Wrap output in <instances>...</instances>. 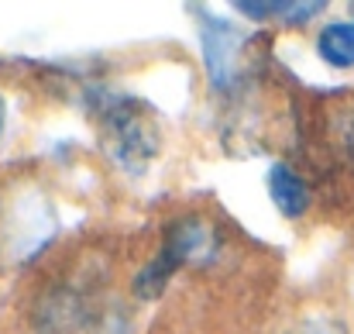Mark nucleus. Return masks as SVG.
<instances>
[{"mask_svg":"<svg viewBox=\"0 0 354 334\" xmlns=\"http://www.w3.org/2000/svg\"><path fill=\"white\" fill-rule=\"evenodd\" d=\"M268 197H272V204H275L286 218H299V214H306V207H310V190H306L303 176L292 173L286 162L272 166V173H268Z\"/></svg>","mask_w":354,"mask_h":334,"instance_id":"obj_5","label":"nucleus"},{"mask_svg":"<svg viewBox=\"0 0 354 334\" xmlns=\"http://www.w3.org/2000/svg\"><path fill=\"white\" fill-rule=\"evenodd\" d=\"M210 255H214V227L210 224L203 218L176 221L165 231V241H162L158 255L138 272V279H134L138 297H158L176 269H183L186 262H203Z\"/></svg>","mask_w":354,"mask_h":334,"instance_id":"obj_3","label":"nucleus"},{"mask_svg":"<svg viewBox=\"0 0 354 334\" xmlns=\"http://www.w3.org/2000/svg\"><path fill=\"white\" fill-rule=\"evenodd\" d=\"M317 52L334 69H354V21H334L320 31Z\"/></svg>","mask_w":354,"mask_h":334,"instance_id":"obj_6","label":"nucleus"},{"mask_svg":"<svg viewBox=\"0 0 354 334\" xmlns=\"http://www.w3.org/2000/svg\"><path fill=\"white\" fill-rule=\"evenodd\" d=\"M196 28H200V42H203V59H207V69H210V80L227 90L234 87V80L241 76V59H244V35L237 31L231 21L224 17H214L210 10L196 7Z\"/></svg>","mask_w":354,"mask_h":334,"instance_id":"obj_4","label":"nucleus"},{"mask_svg":"<svg viewBox=\"0 0 354 334\" xmlns=\"http://www.w3.org/2000/svg\"><path fill=\"white\" fill-rule=\"evenodd\" d=\"M100 124L107 134V152L127 173H145L158 155V128L145 107L131 97H104L100 100Z\"/></svg>","mask_w":354,"mask_h":334,"instance_id":"obj_1","label":"nucleus"},{"mask_svg":"<svg viewBox=\"0 0 354 334\" xmlns=\"http://www.w3.org/2000/svg\"><path fill=\"white\" fill-rule=\"evenodd\" d=\"M289 334H348L334 317H303Z\"/></svg>","mask_w":354,"mask_h":334,"instance_id":"obj_8","label":"nucleus"},{"mask_svg":"<svg viewBox=\"0 0 354 334\" xmlns=\"http://www.w3.org/2000/svg\"><path fill=\"white\" fill-rule=\"evenodd\" d=\"M38 334H134L118 300L97 290H62L41 314Z\"/></svg>","mask_w":354,"mask_h":334,"instance_id":"obj_2","label":"nucleus"},{"mask_svg":"<svg viewBox=\"0 0 354 334\" xmlns=\"http://www.w3.org/2000/svg\"><path fill=\"white\" fill-rule=\"evenodd\" d=\"M3 124H7V104H3V97H0V138H3Z\"/></svg>","mask_w":354,"mask_h":334,"instance_id":"obj_9","label":"nucleus"},{"mask_svg":"<svg viewBox=\"0 0 354 334\" xmlns=\"http://www.w3.org/2000/svg\"><path fill=\"white\" fill-rule=\"evenodd\" d=\"M241 14H248V17H254V21H310L313 14H320L324 10V3L320 0H313V3H261V0H241L234 3Z\"/></svg>","mask_w":354,"mask_h":334,"instance_id":"obj_7","label":"nucleus"}]
</instances>
